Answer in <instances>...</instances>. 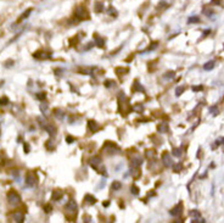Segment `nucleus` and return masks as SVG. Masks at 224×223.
Listing matches in <instances>:
<instances>
[{"label":"nucleus","instance_id":"1","mask_svg":"<svg viewBox=\"0 0 224 223\" xmlns=\"http://www.w3.org/2000/svg\"><path fill=\"white\" fill-rule=\"evenodd\" d=\"M74 17L78 21H84L89 20V12L84 6H77L74 11Z\"/></svg>","mask_w":224,"mask_h":223},{"label":"nucleus","instance_id":"2","mask_svg":"<svg viewBox=\"0 0 224 223\" xmlns=\"http://www.w3.org/2000/svg\"><path fill=\"white\" fill-rule=\"evenodd\" d=\"M6 198H7L9 204L12 205V206H17V205L21 202V196L18 195V193L15 192V190H10V192L7 193Z\"/></svg>","mask_w":224,"mask_h":223},{"label":"nucleus","instance_id":"3","mask_svg":"<svg viewBox=\"0 0 224 223\" xmlns=\"http://www.w3.org/2000/svg\"><path fill=\"white\" fill-rule=\"evenodd\" d=\"M101 150L106 151V154H108V155H115V154H117L118 151H120V148H118L115 143L106 142V143L104 144V146H102Z\"/></svg>","mask_w":224,"mask_h":223},{"label":"nucleus","instance_id":"4","mask_svg":"<svg viewBox=\"0 0 224 223\" xmlns=\"http://www.w3.org/2000/svg\"><path fill=\"white\" fill-rule=\"evenodd\" d=\"M77 208H78V206H77V202L74 201V200H70L66 206H65V212L66 215H68V213H72V216L76 218V215H77Z\"/></svg>","mask_w":224,"mask_h":223},{"label":"nucleus","instance_id":"5","mask_svg":"<svg viewBox=\"0 0 224 223\" xmlns=\"http://www.w3.org/2000/svg\"><path fill=\"white\" fill-rule=\"evenodd\" d=\"M26 184L28 186H34L37 184V177L34 172H27L26 174Z\"/></svg>","mask_w":224,"mask_h":223},{"label":"nucleus","instance_id":"6","mask_svg":"<svg viewBox=\"0 0 224 223\" xmlns=\"http://www.w3.org/2000/svg\"><path fill=\"white\" fill-rule=\"evenodd\" d=\"M161 158H162V163H163V165L166 166V167H171V166H172L171 155H169V152H168V151H164V152L162 154Z\"/></svg>","mask_w":224,"mask_h":223},{"label":"nucleus","instance_id":"7","mask_svg":"<svg viewBox=\"0 0 224 223\" xmlns=\"http://www.w3.org/2000/svg\"><path fill=\"white\" fill-rule=\"evenodd\" d=\"M89 163H90V166L93 167L94 170H99V166L101 165V157H100V156H93L90 158Z\"/></svg>","mask_w":224,"mask_h":223},{"label":"nucleus","instance_id":"8","mask_svg":"<svg viewBox=\"0 0 224 223\" xmlns=\"http://www.w3.org/2000/svg\"><path fill=\"white\" fill-rule=\"evenodd\" d=\"M12 220L17 222V223H22L25 222V213L21 211H15L12 213Z\"/></svg>","mask_w":224,"mask_h":223},{"label":"nucleus","instance_id":"9","mask_svg":"<svg viewBox=\"0 0 224 223\" xmlns=\"http://www.w3.org/2000/svg\"><path fill=\"white\" fill-rule=\"evenodd\" d=\"M181 208H183V204L181 202H179L177 205V206H174L172 208V210L169 211V213H171V216H174V217H177V216H179L180 213H181Z\"/></svg>","mask_w":224,"mask_h":223},{"label":"nucleus","instance_id":"10","mask_svg":"<svg viewBox=\"0 0 224 223\" xmlns=\"http://www.w3.org/2000/svg\"><path fill=\"white\" fill-rule=\"evenodd\" d=\"M63 196V192L61 189H55L53 192V195H51V199L54 201H58V200H61V198Z\"/></svg>","mask_w":224,"mask_h":223},{"label":"nucleus","instance_id":"11","mask_svg":"<svg viewBox=\"0 0 224 223\" xmlns=\"http://www.w3.org/2000/svg\"><path fill=\"white\" fill-rule=\"evenodd\" d=\"M88 128H89V130H90V132H93V133H95V132H98V130L100 129V126L98 124V122H95V121H93V120H90V121L88 122Z\"/></svg>","mask_w":224,"mask_h":223},{"label":"nucleus","instance_id":"12","mask_svg":"<svg viewBox=\"0 0 224 223\" xmlns=\"http://www.w3.org/2000/svg\"><path fill=\"white\" fill-rule=\"evenodd\" d=\"M94 44H96V47L99 48H105V40L96 33L94 34Z\"/></svg>","mask_w":224,"mask_h":223},{"label":"nucleus","instance_id":"13","mask_svg":"<svg viewBox=\"0 0 224 223\" xmlns=\"http://www.w3.org/2000/svg\"><path fill=\"white\" fill-rule=\"evenodd\" d=\"M33 56L35 59H38V60H45V59H49L50 57L49 54L44 53V51H37V53L33 54Z\"/></svg>","mask_w":224,"mask_h":223},{"label":"nucleus","instance_id":"14","mask_svg":"<svg viewBox=\"0 0 224 223\" xmlns=\"http://www.w3.org/2000/svg\"><path fill=\"white\" fill-rule=\"evenodd\" d=\"M32 11H33V9H32V7L27 9V10H26V11H25V12H23V13H22V15L20 16V19L17 20V22H16V23H21V22L23 21V20H26L27 17L29 16V13H32Z\"/></svg>","mask_w":224,"mask_h":223},{"label":"nucleus","instance_id":"15","mask_svg":"<svg viewBox=\"0 0 224 223\" xmlns=\"http://www.w3.org/2000/svg\"><path fill=\"white\" fill-rule=\"evenodd\" d=\"M157 130H158V133H167L168 132V123L167 122H161L157 127Z\"/></svg>","mask_w":224,"mask_h":223},{"label":"nucleus","instance_id":"16","mask_svg":"<svg viewBox=\"0 0 224 223\" xmlns=\"http://www.w3.org/2000/svg\"><path fill=\"white\" fill-rule=\"evenodd\" d=\"M132 92L133 93H136V92H144V88L140 85V83L138 81H134L133 85H132Z\"/></svg>","mask_w":224,"mask_h":223},{"label":"nucleus","instance_id":"17","mask_svg":"<svg viewBox=\"0 0 224 223\" xmlns=\"http://www.w3.org/2000/svg\"><path fill=\"white\" fill-rule=\"evenodd\" d=\"M141 163H143V161H141L140 157H134L130 161V167H140Z\"/></svg>","mask_w":224,"mask_h":223},{"label":"nucleus","instance_id":"18","mask_svg":"<svg viewBox=\"0 0 224 223\" xmlns=\"http://www.w3.org/2000/svg\"><path fill=\"white\" fill-rule=\"evenodd\" d=\"M84 201L86 202V204H89V205H94L95 202H96V199H95L93 195H90V194H86L85 196H84Z\"/></svg>","mask_w":224,"mask_h":223},{"label":"nucleus","instance_id":"19","mask_svg":"<svg viewBox=\"0 0 224 223\" xmlns=\"http://www.w3.org/2000/svg\"><path fill=\"white\" fill-rule=\"evenodd\" d=\"M132 168V174H133V178L134 179H138L140 174H141V171L139 170V167H130Z\"/></svg>","mask_w":224,"mask_h":223},{"label":"nucleus","instance_id":"20","mask_svg":"<svg viewBox=\"0 0 224 223\" xmlns=\"http://www.w3.org/2000/svg\"><path fill=\"white\" fill-rule=\"evenodd\" d=\"M121 188H122V183H121V182H118V180L112 182V184H111V190H113V192H117V190H120Z\"/></svg>","mask_w":224,"mask_h":223},{"label":"nucleus","instance_id":"21","mask_svg":"<svg viewBox=\"0 0 224 223\" xmlns=\"http://www.w3.org/2000/svg\"><path fill=\"white\" fill-rule=\"evenodd\" d=\"M145 156L148 157L149 160H151V158H155V156H156V151H155V150L149 149V150H146V151H145Z\"/></svg>","mask_w":224,"mask_h":223},{"label":"nucleus","instance_id":"22","mask_svg":"<svg viewBox=\"0 0 224 223\" xmlns=\"http://www.w3.org/2000/svg\"><path fill=\"white\" fill-rule=\"evenodd\" d=\"M213 67H214V61H208L203 65V70L205 71H211V70H213Z\"/></svg>","mask_w":224,"mask_h":223},{"label":"nucleus","instance_id":"23","mask_svg":"<svg viewBox=\"0 0 224 223\" xmlns=\"http://www.w3.org/2000/svg\"><path fill=\"white\" fill-rule=\"evenodd\" d=\"M189 215H190V217H193V218H200L201 217V213H200L199 210H191L189 212Z\"/></svg>","mask_w":224,"mask_h":223},{"label":"nucleus","instance_id":"24","mask_svg":"<svg viewBox=\"0 0 224 223\" xmlns=\"http://www.w3.org/2000/svg\"><path fill=\"white\" fill-rule=\"evenodd\" d=\"M172 155H173V156H175V157H180V156H181V149H180V148H175V149H173Z\"/></svg>","mask_w":224,"mask_h":223},{"label":"nucleus","instance_id":"25","mask_svg":"<svg viewBox=\"0 0 224 223\" xmlns=\"http://www.w3.org/2000/svg\"><path fill=\"white\" fill-rule=\"evenodd\" d=\"M104 85H105V87H106V88H111V87H115V85H116V83H115V81L107 79V81H105Z\"/></svg>","mask_w":224,"mask_h":223},{"label":"nucleus","instance_id":"26","mask_svg":"<svg viewBox=\"0 0 224 223\" xmlns=\"http://www.w3.org/2000/svg\"><path fill=\"white\" fill-rule=\"evenodd\" d=\"M54 115L56 116V117L58 118V120H62L63 116H65V113H63L61 110H55V111H54Z\"/></svg>","mask_w":224,"mask_h":223},{"label":"nucleus","instance_id":"27","mask_svg":"<svg viewBox=\"0 0 224 223\" xmlns=\"http://www.w3.org/2000/svg\"><path fill=\"white\" fill-rule=\"evenodd\" d=\"M130 193L134 194V195H138L139 194V188L136 185H132L130 186Z\"/></svg>","mask_w":224,"mask_h":223},{"label":"nucleus","instance_id":"28","mask_svg":"<svg viewBox=\"0 0 224 223\" xmlns=\"http://www.w3.org/2000/svg\"><path fill=\"white\" fill-rule=\"evenodd\" d=\"M102 9H104V6L101 5V3H96L95 4V12H101L102 11Z\"/></svg>","mask_w":224,"mask_h":223},{"label":"nucleus","instance_id":"29","mask_svg":"<svg viewBox=\"0 0 224 223\" xmlns=\"http://www.w3.org/2000/svg\"><path fill=\"white\" fill-rule=\"evenodd\" d=\"M188 22H189V23H197V22H200V17H197V16L190 17Z\"/></svg>","mask_w":224,"mask_h":223},{"label":"nucleus","instance_id":"30","mask_svg":"<svg viewBox=\"0 0 224 223\" xmlns=\"http://www.w3.org/2000/svg\"><path fill=\"white\" fill-rule=\"evenodd\" d=\"M184 90H185L184 87H178L175 89V95H177V97H179V95H181L183 93H184Z\"/></svg>","mask_w":224,"mask_h":223},{"label":"nucleus","instance_id":"31","mask_svg":"<svg viewBox=\"0 0 224 223\" xmlns=\"http://www.w3.org/2000/svg\"><path fill=\"white\" fill-rule=\"evenodd\" d=\"M9 104V98L7 97H3L1 99H0V105L4 106V105H7Z\"/></svg>","mask_w":224,"mask_h":223},{"label":"nucleus","instance_id":"32","mask_svg":"<svg viewBox=\"0 0 224 223\" xmlns=\"http://www.w3.org/2000/svg\"><path fill=\"white\" fill-rule=\"evenodd\" d=\"M132 109H133V110H134V111H136V112H141V111H143V110H144V107H143V105H140V104H138V105H135V106H133V107H132Z\"/></svg>","mask_w":224,"mask_h":223},{"label":"nucleus","instance_id":"33","mask_svg":"<svg viewBox=\"0 0 224 223\" xmlns=\"http://www.w3.org/2000/svg\"><path fill=\"white\" fill-rule=\"evenodd\" d=\"M203 89V87H202V85H194V87H193V92H201V90H202Z\"/></svg>","mask_w":224,"mask_h":223},{"label":"nucleus","instance_id":"34","mask_svg":"<svg viewBox=\"0 0 224 223\" xmlns=\"http://www.w3.org/2000/svg\"><path fill=\"white\" fill-rule=\"evenodd\" d=\"M163 77H164V78H173V77H174V72L169 71V72H167V75H164Z\"/></svg>","mask_w":224,"mask_h":223},{"label":"nucleus","instance_id":"35","mask_svg":"<svg viewBox=\"0 0 224 223\" xmlns=\"http://www.w3.org/2000/svg\"><path fill=\"white\" fill-rule=\"evenodd\" d=\"M51 210H53V208H51V205H45V206H44V211L45 212H47V213H50V212H51Z\"/></svg>","mask_w":224,"mask_h":223},{"label":"nucleus","instance_id":"36","mask_svg":"<svg viewBox=\"0 0 224 223\" xmlns=\"http://www.w3.org/2000/svg\"><path fill=\"white\" fill-rule=\"evenodd\" d=\"M66 142H67L68 144H72L73 142H74V138H73V136H71V135H67V138H66Z\"/></svg>","mask_w":224,"mask_h":223},{"label":"nucleus","instance_id":"37","mask_svg":"<svg viewBox=\"0 0 224 223\" xmlns=\"http://www.w3.org/2000/svg\"><path fill=\"white\" fill-rule=\"evenodd\" d=\"M156 48H157V43H156V42H154V43H152V45H150V47L148 48V50L150 51V50H155Z\"/></svg>","mask_w":224,"mask_h":223},{"label":"nucleus","instance_id":"38","mask_svg":"<svg viewBox=\"0 0 224 223\" xmlns=\"http://www.w3.org/2000/svg\"><path fill=\"white\" fill-rule=\"evenodd\" d=\"M211 4H212V5H222V0H212V1H211Z\"/></svg>","mask_w":224,"mask_h":223},{"label":"nucleus","instance_id":"39","mask_svg":"<svg viewBox=\"0 0 224 223\" xmlns=\"http://www.w3.org/2000/svg\"><path fill=\"white\" fill-rule=\"evenodd\" d=\"M45 97H47V95H45V93H40V94H37V98H38L39 100H44V99H45Z\"/></svg>","mask_w":224,"mask_h":223},{"label":"nucleus","instance_id":"40","mask_svg":"<svg viewBox=\"0 0 224 223\" xmlns=\"http://www.w3.org/2000/svg\"><path fill=\"white\" fill-rule=\"evenodd\" d=\"M173 168H174L175 172H179V170H181V165H180V163H178V165H175Z\"/></svg>","mask_w":224,"mask_h":223},{"label":"nucleus","instance_id":"41","mask_svg":"<svg viewBox=\"0 0 224 223\" xmlns=\"http://www.w3.org/2000/svg\"><path fill=\"white\" fill-rule=\"evenodd\" d=\"M209 111L213 112L214 115H216V113H217V106H212V107H209Z\"/></svg>","mask_w":224,"mask_h":223},{"label":"nucleus","instance_id":"42","mask_svg":"<svg viewBox=\"0 0 224 223\" xmlns=\"http://www.w3.org/2000/svg\"><path fill=\"white\" fill-rule=\"evenodd\" d=\"M218 145H222V144H224V138H219V139H217V142H216Z\"/></svg>","mask_w":224,"mask_h":223},{"label":"nucleus","instance_id":"43","mask_svg":"<svg viewBox=\"0 0 224 223\" xmlns=\"http://www.w3.org/2000/svg\"><path fill=\"white\" fill-rule=\"evenodd\" d=\"M11 65H12V61H11V60H9V61H6V63H5V66H6V67H10Z\"/></svg>","mask_w":224,"mask_h":223},{"label":"nucleus","instance_id":"44","mask_svg":"<svg viewBox=\"0 0 224 223\" xmlns=\"http://www.w3.org/2000/svg\"><path fill=\"white\" fill-rule=\"evenodd\" d=\"M25 148H26V152H29V145L27 143H25Z\"/></svg>","mask_w":224,"mask_h":223},{"label":"nucleus","instance_id":"45","mask_svg":"<svg viewBox=\"0 0 224 223\" xmlns=\"http://www.w3.org/2000/svg\"><path fill=\"white\" fill-rule=\"evenodd\" d=\"M208 33H211V31H209V29L205 31V32H203V37H206V35H208Z\"/></svg>","mask_w":224,"mask_h":223},{"label":"nucleus","instance_id":"46","mask_svg":"<svg viewBox=\"0 0 224 223\" xmlns=\"http://www.w3.org/2000/svg\"><path fill=\"white\" fill-rule=\"evenodd\" d=\"M206 10H207V7H205V10H203V11H205V12H206ZM209 13H212V11H211V10H209V11L207 12V16H209Z\"/></svg>","mask_w":224,"mask_h":223},{"label":"nucleus","instance_id":"47","mask_svg":"<svg viewBox=\"0 0 224 223\" xmlns=\"http://www.w3.org/2000/svg\"><path fill=\"white\" fill-rule=\"evenodd\" d=\"M108 205H110V202H108V201H106V202H104V206H108Z\"/></svg>","mask_w":224,"mask_h":223}]
</instances>
